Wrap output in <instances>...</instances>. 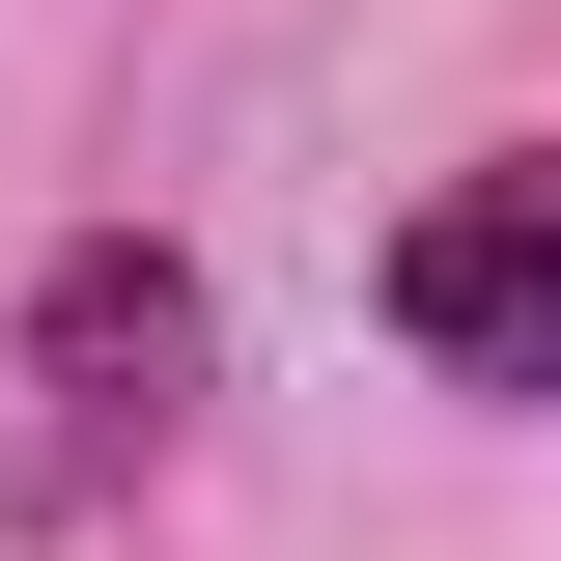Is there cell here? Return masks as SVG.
<instances>
[{"label": "cell", "instance_id": "cell-1", "mask_svg": "<svg viewBox=\"0 0 561 561\" xmlns=\"http://www.w3.org/2000/svg\"><path fill=\"white\" fill-rule=\"evenodd\" d=\"M169 393H197V280L169 253H57L28 280V421H0V478L84 505L113 449H169Z\"/></svg>", "mask_w": 561, "mask_h": 561}, {"label": "cell", "instance_id": "cell-2", "mask_svg": "<svg viewBox=\"0 0 561 561\" xmlns=\"http://www.w3.org/2000/svg\"><path fill=\"white\" fill-rule=\"evenodd\" d=\"M393 337L449 393H561V140H505V169H449L393 225Z\"/></svg>", "mask_w": 561, "mask_h": 561}]
</instances>
